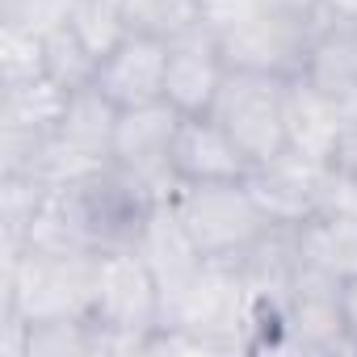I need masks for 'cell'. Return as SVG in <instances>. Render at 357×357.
<instances>
[{
	"label": "cell",
	"mask_w": 357,
	"mask_h": 357,
	"mask_svg": "<svg viewBox=\"0 0 357 357\" xmlns=\"http://www.w3.org/2000/svg\"><path fill=\"white\" fill-rule=\"evenodd\" d=\"M328 5L336 13H344V17H357V0H328Z\"/></svg>",
	"instance_id": "obj_27"
},
{
	"label": "cell",
	"mask_w": 357,
	"mask_h": 357,
	"mask_svg": "<svg viewBox=\"0 0 357 357\" xmlns=\"http://www.w3.org/2000/svg\"><path fill=\"white\" fill-rule=\"evenodd\" d=\"M227 76L223 51L215 30L198 26L168 43V72H164V97L181 114H206L215 105V93Z\"/></svg>",
	"instance_id": "obj_13"
},
{
	"label": "cell",
	"mask_w": 357,
	"mask_h": 357,
	"mask_svg": "<svg viewBox=\"0 0 357 357\" xmlns=\"http://www.w3.org/2000/svg\"><path fill=\"white\" fill-rule=\"evenodd\" d=\"M118 114H122V109H118V105L97 89V80H93V84L76 89V93H68V109H63L59 135H63L68 143H76V147L93 151V155L114 160V155H109V147H114Z\"/></svg>",
	"instance_id": "obj_18"
},
{
	"label": "cell",
	"mask_w": 357,
	"mask_h": 357,
	"mask_svg": "<svg viewBox=\"0 0 357 357\" xmlns=\"http://www.w3.org/2000/svg\"><path fill=\"white\" fill-rule=\"evenodd\" d=\"M0 76H5V89L47 76V34L0 22Z\"/></svg>",
	"instance_id": "obj_21"
},
{
	"label": "cell",
	"mask_w": 357,
	"mask_h": 357,
	"mask_svg": "<svg viewBox=\"0 0 357 357\" xmlns=\"http://www.w3.org/2000/svg\"><path fill=\"white\" fill-rule=\"evenodd\" d=\"M298 76L328 93L332 101H340L349 122H357V17L336 13L324 0Z\"/></svg>",
	"instance_id": "obj_10"
},
{
	"label": "cell",
	"mask_w": 357,
	"mask_h": 357,
	"mask_svg": "<svg viewBox=\"0 0 357 357\" xmlns=\"http://www.w3.org/2000/svg\"><path fill=\"white\" fill-rule=\"evenodd\" d=\"M344 319H349V332H353V340H357V282L344 286Z\"/></svg>",
	"instance_id": "obj_26"
},
{
	"label": "cell",
	"mask_w": 357,
	"mask_h": 357,
	"mask_svg": "<svg viewBox=\"0 0 357 357\" xmlns=\"http://www.w3.org/2000/svg\"><path fill=\"white\" fill-rule=\"evenodd\" d=\"M122 22L130 34H147V38H164L176 43L181 34L202 26V5L198 0H118Z\"/></svg>",
	"instance_id": "obj_19"
},
{
	"label": "cell",
	"mask_w": 357,
	"mask_h": 357,
	"mask_svg": "<svg viewBox=\"0 0 357 357\" xmlns=\"http://www.w3.org/2000/svg\"><path fill=\"white\" fill-rule=\"evenodd\" d=\"M298 252L303 265L328 273L332 282H357V219L315 211L311 219L298 223Z\"/></svg>",
	"instance_id": "obj_17"
},
{
	"label": "cell",
	"mask_w": 357,
	"mask_h": 357,
	"mask_svg": "<svg viewBox=\"0 0 357 357\" xmlns=\"http://www.w3.org/2000/svg\"><path fill=\"white\" fill-rule=\"evenodd\" d=\"M68 109V89L51 76H34L26 84L5 89V114H0V164L5 172H22L30 155L59 130Z\"/></svg>",
	"instance_id": "obj_8"
},
{
	"label": "cell",
	"mask_w": 357,
	"mask_h": 357,
	"mask_svg": "<svg viewBox=\"0 0 357 357\" xmlns=\"http://www.w3.org/2000/svg\"><path fill=\"white\" fill-rule=\"evenodd\" d=\"M168 160L181 181H244L252 172V160L211 114H181Z\"/></svg>",
	"instance_id": "obj_11"
},
{
	"label": "cell",
	"mask_w": 357,
	"mask_h": 357,
	"mask_svg": "<svg viewBox=\"0 0 357 357\" xmlns=\"http://www.w3.org/2000/svg\"><path fill=\"white\" fill-rule=\"evenodd\" d=\"M97 68H101V59L80 43V34L72 26H59V30L47 34V76L59 89L76 93V89L93 84L97 80Z\"/></svg>",
	"instance_id": "obj_20"
},
{
	"label": "cell",
	"mask_w": 357,
	"mask_h": 357,
	"mask_svg": "<svg viewBox=\"0 0 357 357\" xmlns=\"http://www.w3.org/2000/svg\"><path fill=\"white\" fill-rule=\"evenodd\" d=\"M164 303L147 261L135 248L101 252L93 278V353H147V336L160 328Z\"/></svg>",
	"instance_id": "obj_1"
},
{
	"label": "cell",
	"mask_w": 357,
	"mask_h": 357,
	"mask_svg": "<svg viewBox=\"0 0 357 357\" xmlns=\"http://www.w3.org/2000/svg\"><path fill=\"white\" fill-rule=\"evenodd\" d=\"M76 5L80 0H0V22L26 26L34 34H51V30L68 26Z\"/></svg>",
	"instance_id": "obj_23"
},
{
	"label": "cell",
	"mask_w": 357,
	"mask_h": 357,
	"mask_svg": "<svg viewBox=\"0 0 357 357\" xmlns=\"http://www.w3.org/2000/svg\"><path fill=\"white\" fill-rule=\"evenodd\" d=\"M176 126H181V109L168 97L122 109L114 126V147H109L114 164L130 172L135 181H143L155 202H172L176 185H181V176L172 172V160H168Z\"/></svg>",
	"instance_id": "obj_6"
},
{
	"label": "cell",
	"mask_w": 357,
	"mask_h": 357,
	"mask_svg": "<svg viewBox=\"0 0 357 357\" xmlns=\"http://www.w3.org/2000/svg\"><path fill=\"white\" fill-rule=\"evenodd\" d=\"M164 72H168V43L147 34H126L97 68V89L118 105H147L164 97Z\"/></svg>",
	"instance_id": "obj_14"
},
{
	"label": "cell",
	"mask_w": 357,
	"mask_h": 357,
	"mask_svg": "<svg viewBox=\"0 0 357 357\" xmlns=\"http://www.w3.org/2000/svg\"><path fill=\"white\" fill-rule=\"evenodd\" d=\"M93 278L97 252H5V311H17L26 324L89 319Z\"/></svg>",
	"instance_id": "obj_2"
},
{
	"label": "cell",
	"mask_w": 357,
	"mask_h": 357,
	"mask_svg": "<svg viewBox=\"0 0 357 357\" xmlns=\"http://www.w3.org/2000/svg\"><path fill=\"white\" fill-rule=\"evenodd\" d=\"M349 126L353 122L340 101H332L303 76H286V151L332 164Z\"/></svg>",
	"instance_id": "obj_15"
},
{
	"label": "cell",
	"mask_w": 357,
	"mask_h": 357,
	"mask_svg": "<svg viewBox=\"0 0 357 357\" xmlns=\"http://www.w3.org/2000/svg\"><path fill=\"white\" fill-rule=\"evenodd\" d=\"M172 211L206 261H240L269 227L244 181H181Z\"/></svg>",
	"instance_id": "obj_3"
},
{
	"label": "cell",
	"mask_w": 357,
	"mask_h": 357,
	"mask_svg": "<svg viewBox=\"0 0 357 357\" xmlns=\"http://www.w3.org/2000/svg\"><path fill=\"white\" fill-rule=\"evenodd\" d=\"M135 252L147 261L155 286H160V303L164 311L185 294V286L198 278V269L206 265V257L198 252V244L190 240V231L181 227V219H176L172 202H155V211L147 215V227L135 244ZM164 319V315H160Z\"/></svg>",
	"instance_id": "obj_12"
},
{
	"label": "cell",
	"mask_w": 357,
	"mask_h": 357,
	"mask_svg": "<svg viewBox=\"0 0 357 357\" xmlns=\"http://www.w3.org/2000/svg\"><path fill=\"white\" fill-rule=\"evenodd\" d=\"M198 5H202V26L215 30V34H223V30L257 17L269 0H198Z\"/></svg>",
	"instance_id": "obj_25"
},
{
	"label": "cell",
	"mask_w": 357,
	"mask_h": 357,
	"mask_svg": "<svg viewBox=\"0 0 357 357\" xmlns=\"http://www.w3.org/2000/svg\"><path fill=\"white\" fill-rule=\"evenodd\" d=\"M319 160H307L298 151H282L269 164H252V172L244 176V185L252 194V202L261 206V215L278 227H298L303 219L315 215V198H319V181H324Z\"/></svg>",
	"instance_id": "obj_9"
},
{
	"label": "cell",
	"mask_w": 357,
	"mask_h": 357,
	"mask_svg": "<svg viewBox=\"0 0 357 357\" xmlns=\"http://www.w3.org/2000/svg\"><path fill=\"white\" fill-rule=\"evenodd\" d=\"M315 22H319V9H286V5L269 0L257 17H248L215 38H219L227 68L298 76L307 47H311V34H315Z\"/></svg>",
	"instance_id": "obj_5"
},
{
	"label": "cell",
	"mask_w": 357,
	"mask_h": 357,
	"mask_svg": "<svg viewBox=\"0 0 357 357\" xmlns=\"http://www.w3.org/2000/svg\"><path fill=\"white\" fill-rule=\"evenodd\" d=\"M252 164H269L286 151V76L227 68L215 105L206 109Z\"/></svg>",
	"instance_id": "obj_4"
},
{
	"label": "cell",
	"mask_w": 357,
	"mask_h": 357,
	"mask_svg": "<svg viewBox=\"0 0 357 357\" xmlns=\"http://www.w3.org/2000/svg\"><path fill=\"white\" fill-rule=\"evenodd\" d=\"M315 211H324V215H353L357 219V168H349V164H328L324 168Z\"/></svg>",
	"instance_id": "obj_24"
},
{
	"label": "cell",
	"mask_w": 357,
	"mask_h": 357,
	"mask_svg": "<svg viewBox=\"0 0 357 357\" xmlns=\"http://www.w3.org/2000/svg\"><path fill=\"white\" fill-rule=\"evenodd\" d=\"M240 282H244V298L248 303H273L286 307L290 286L303 269V252H298V227H278L269 223L257 244L236 261Z\"/></svg>",
	"instance_id": "obj_16"
},
{
	"label": "cell",
	"mask_w": 357,
	"mask_h": 357,
	"mask_svg": "<svg viewBox=\"0 0 357 357\" xmlns=\"http://www.w3.org/2000/svg\"><path fill=\"white\" fill-rule=\"evenodd\" d=\"M68 26L80 34V43H84L97 59H105V55L130 34L126 22H122L118 0H80V5L72 9V17H68Z\"/></svg>",
	"instance_id": "obj_22"
},
{
	"label": "cell",
	"mask_w": 357,
	"mask_h": 357,
	"mask_svg": "<svg viewBox=\"0 0 357 357\" xmlns=\"http://www.w3.org/2000/svg\"><path fill=\"white\" fill-rule=\"evenodd\" d=\"M286 349L294 353H357L344 319V286L303 265L286 298Z\"/></svg>",
	"instance_id": "obj_7"
}]
</instances>
